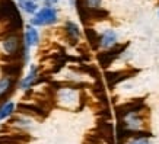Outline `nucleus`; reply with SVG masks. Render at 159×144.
<instances>
[{
	"label": "nucleus",
	"instance_id": "obj_13",
	"mask_svg": "<svg viewBox=\"0 0 159 144\" xmlns=\"http://www.w3.org/2000/svg\"><path fill=\"white\" fill-rule=\"evenodd\" d=\"M85 3H86V7H91V9H97V7H99V3H101V0H85Z\"/></svg>",
	"mask_w": 159,
	"mask_h": 144
},
{
	"label": "nucleus",
	"instance_id": "obj_1",
	"mask_svg": "<svg viewBox=\"0 0 159 144\" xmlns=\"http://www.w3.org/2000/svg\"><path fill=\"white\" fill-rule=\"evenodd\" d=\"M57 20V13L56 10L51 9V7H45V9L39 10L37 16L31 19V24L32 25H51Z\"/></svg>",
	"mask_w": 159,
	"mask_h": 144
},
{
	"label": "nucleus",
	"instance_id": "obj_6",
	"mask_svg": "<svg viewBox=\"0 0 159 144\" xmlns=\"http://www.w3.org/2000/svg\"><path fill=\"white\" fill-rule=\"evenodd\" d=\"M35 77H37V67H35V66H32V67H31L29 74L25 77L24 80H22V83H20V87H22V89H28V87L34 83Z\"/></svg>",
	"mask_w": 159,
	"mask_h": 144
},
{
	"label": "nucleus",
	"instance_id": "obj_10",
	"mask_svg": "<svg viewBox=\"0 0 159 144\" xmlns=\"http://www.w3.org/2000/svg\"><path fill=\"white\" fill-rule=\"evenodd\" d=\"M20 6L25 9V12H28V13H34L35 10H37V5H35L32 0H24V2H20Z\"/></svg>",
	"mask_w": 159,
	"mask_h": 144
},
{
	"label": "nucleus",
	"instance_id": "obj_5",
	"mask_svg": "<svg viewBox=\"0 0 159 144\" xmlns=\"http://www.w3.org/2000/svg\"><path fill=\"white\" fill-rule=\"evenodd\" d=\"M38 32L37 29H34L32 26H28L26 28V34H25V41H26V48L32 47V45H37L38 44Z\"/></svg>",
	"mask_w": 159,
	"mask_h": 144
},
{
	"label": "nucleus",
	"instance_id": "obj_2",
	"mask_svg": "<svg viewBox=\"0 0 159 144\" xmlns=\"http://www.w3.org/2000/svg\"><path fill=\"white\" fill-rule=\"evenodd\" d=\"M18 13L16 6L13 5L12 0H2L0 2V20H10L12 18H15Z\"/></svg>",
	"mask_w": 159,
	"mask_h": 144
},
{
	"label": "nucleus",
	"instance_id": "obj_7",
	"mask_svg": "<svg viewBox=\"0 0 159 144\" xmlns=\"http://www.w3.org/2000/svg\"><path fill=\"white\" fill-rule=\"evenodd\" d=\"M15 109V105L12 103V102H7V103H5V105L0 108V121L5 120L6 116H9L12 112H13Z\"/></svg>",
	"mask_w": 159,
	"mask_h": 144
},
{
	"label": "nucleus",
	"instance_id": "obj_3",
	"mask_svg": "<svg viewBox=\"0 0 159 144\" xmlns=\"http://www.w3.org/2000/svg\"><path fill=\"white\" fill-rule=\"evenodd\" d=\"M19 47H20V41L16 35L6 38L5 42H3V48H5V51L7 54H15L18 50H19Z\"/></svg>",
	"mask_w": 159,
	"mask_h": 144
},
{
	"label": "nucleus",
	"instance_id": "obj_12",
	"mask_svg": "<svg viewBox=\"0 0 159 144\" xmlns=\"http://www.w3.org/2000/svg\"><path fill=\"white\" fill-rule=\"evenodd\" d=\"M3 72L7 73V74H15V73H19L20 72V66L13 64V66H10V67H3Z\"/></svg>",
	"mask_w": 159,
	"mask_h": 144
},
{
	"label": "nucleus",
	"instance_id": "obj_4",
	"mask_svg": "<svg viewBox=\"0 0 159 144\" xmlns=\"http://www.w3.org/2000/svg\"><path fill=\"white\" fill-rule=\"evenodd\" d=\"M116 39H117L116 32L112 29H108V31H105L102 34V37H99V41H101L99 44H101L102 47H111V45L116 44Z\"/></svg>",
	"mask_w": 159,
	"mask_h": 144
},
{
	"label": "nucleus",
	"instance_id": "obj_9",
	"mask_svg": "<svg viewBox=\"0 0 159 144\" xmlns=\"http://www.w3.org/2000/svg\"><path fill=\"white\" fill-rule=\"evenodd\" d=\"M10 86H12V82H10L9 77L2 79V80H0V96H3L6 92H9L10 90Z\"/></svg>",
	"mask_w": 159,
	"mask_h": 144
},
{
	"label": "nucleus",
	"instance_id": "obj_11",
	"mask_svg": "<svg viewBox=\"0 0 159 144\" xmlns=\"http://www.w3.org/2000/svg\"><path fill=\"white\" fill-rule=\"evenodd\" d=\"M66 29H67L69 35L72 37V39H76L77 37H79V29H77V26L75 24H72V22H67V24H66Z\"/></svg>",
	"mask_w": 159,
	"mask_h": 144
},
{
	"label": "nucleus",
	"instance_id": "obj_8",
	"mask_svg": "<svg viewBox=\"0 0 159 144\" xmlns=\"http://www.w3.org/2000/svg\"><path fill=\"white\" fill-rule=\"evenodd\" d=\"M86 35H88V39L91 41L92 45H93V47H98V44H99V35L91 28L86 29Z\"/></svg>",
	"mask_w": 159,
	"mask_h": 144
},
{
	"label": "nucleus",
	"instance_id": "obj_14",
	"mask_svg": "<svg viewBox=\"0 0 159 144\" xmlns=\"http://www.w3.org/2000/svg\"><path fill=\"white\" fill-rule=\"evenodd\" d=\"M130 144H149V141L146 138H136V140H133Z\"/></svg>",
	"mask_w": 159,
	"mask_h": 144
}]
</instances>
